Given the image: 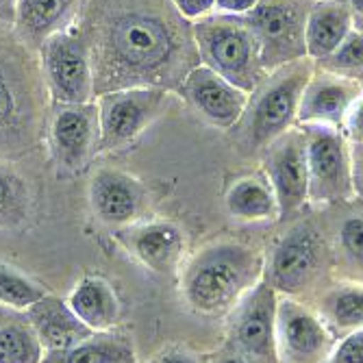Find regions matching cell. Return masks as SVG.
Listing matches in <instances>:
<instances>
[{"label": "cell", "instance_id": "obj_21", "mask_svg": "<svg viewBox=\"0 0 363 363\" xmlns=\"http://www.w3.org/2000/svg\"><path fill=\"white\" fill-rule=\"evenodd\" d=\"M352 30V11L340 0H313L307 16L305 44L307 57L322 61L331 55Z\"/></svg>", "mask_w": 363, "mask_h": 363}, {"label": "cell", "instance_id": "obj_2", "mask_svg": "<svg viewBox=\"0 0 363 363\" xmlns=\"http://www.w3.org/2000/svg\"><path fill=\"white\" fill-rule=\"evenodd\" d=\"M266 257L238 242H216L198 250L183 270L181 296L198 315H224L263 279Z\"/></svg>", "mask_w": 363, "mask_h": 363}, {"label": "cell", "instance_id": "obj_42", "mask_svg": "<svg viewBox=\"0 0 363 363\" xmlns=\"http://www.w3.org/2000/svg\"><path fill=\"white\" fill-rule=\"evenodd\" d=\"M135 363H138V361H135Z\"/></svg>", "mask_w": 363, "mask_h": 363}, {"label": "cell", "instance_id": "obj_16", "mask_svg": "<svg viewBox=\"0 0 363 363\" xmlns=\"http://www.w3.org/2000/svg\"><path fill=\"white\" fill-rule=\"evenodd\" d=\"M118 242L144 268L157 274H172L185 255V233L172 222H146L118 228Z\"/></svg>", "mask_w": 363, "mask_h": 363}, {"label": "cell", "instance_id": "obj_31", "mask_svg": "<svg viewBox=\"0 0 363 363\" xmlns=\"http://www.w3.org/2000/svg\"><path fill=\"white\" fill-rule=\"evenodd\" d=\"M326 363H363V328L346 333L328 354Z\"/></svg>", "mask_w": 363, "mask_h": 363}, {"label": "cell", "instance_id": "obj_41", "mask_svg": "<svg viewBox=\"0 0 363 363\" xmlns=\"http://www.w3.org/2000/svg\"><path fill=\"white\" fill-rule=\"evenodd\" d=\"M354 79L359 81V85H361V89H363V70H361V72H359V74H357Z\"/></svg>", "mask_w": 363, "mask_h": 363}, {"label": "cell", "instance_id": "obj_12", "mask_svg": "<svg viewBox=\"0 0 363 363\" xmlns=\"http://www.w3.org/2000/svg\"><path fill=\"white\" fill-rule=\"evenodd\" d=\"M277 307L279 294L261 279L230 311V346L252 363H279Z\"/></svg>", "mask_w": 363, "mask_h": 363}, {"label": "cell", "instance_id": "obj_25", "mask_svg": "<svg viewBox=\"0 0 363 363\" xmlns=\"http://www.w3.org/2000/svg\"><path fill=\"white\" fill-rule=\"evenodd\" d=\"M318 311L335 333L363 328V283H340L326 289L318 301Z\"/></svg>", "mask_w": 363, "mask_h": 363}, {"label": "cell", "instance_id": "obj_13", "mask_svg": "<svg viewBox=\"0 0 363 363\" xmlns=\"http://www.w3.org/2000/svg\"><path fill=\"white\" fill-rule=\"evenodd\" d=\"M263 174L270 181L279 218H289L309 203L307 146L303 128H289L263 150Z\"/></svg>", "mask_w": 363, "mask_h": 363}, {"label": "cell", "instance_id": "obj_6", "mask_svg": "<svg viewBox=\"0 0 363 363\" xmlns=\"http://www.w3.org/2000/svg\"><path fill=\"white\" fill-rule=\"evenodd\" d=\"M309 203L342 205L354 201L352 187V148L337 126L305 124Z\"/></svg>", "mask_w": 363, "mask_h": 363}, {"label": "cell", "instance_id": "obj_20", "mask_svg": "<svg viewBox=\"0 0 363 363\" xmlns=\"http://www.w3.org/2000/svg\"><path fill=\"white\" fill-rule=\"evenodd\" d=\"M83 0H18L16 30L22 42L42 46L55 33L70 26Z\"/></svg>", "mask_w": 363, "mask_h": 363}, {"label": "cell", "instance_id": "obj_38", "mask_svg": "<svg viewBox=\"0 0 363 363\" xmlns=\"http://www.w3.org/2000/svg\"><path fill=\"white\" fill-rule=\"evenodd\" d=\"M211 363H252L250 359H246L244 354H240L235 348L230 350V352H226V354H222V357H218L216 361H211Z\"/></svg>", "mask_w": 363, "mask_h": 363}, {"label": "cell", "instance_id": "obj_34", "mask_svg": "<svg viewBox=\"0 0 363 363\" xmlns=\"http://www.w3.org/2000/svg\"><path fill=\"white\" fill-rule=\"evenodd\" d=\"M257 5L259 0H216L218 13L224 16H248Z\"/></svg>", "mask_w": 363, "mask_h": 363}, {"label": "cell", "instance_id": "obj_1", "mask_svg": "<svg viewBox=\"0 0 363 363\" xmlns=\"http://www.w3.org/2000/svg\"><path fill=\"white\" fill-rule=\"evenodd\" d=\"M87 40L98 96L128 87L179 89L201 65L191 24L170 0H96Z\"/></svg>", "mask_w": 363, "mask_h": 363}, {"label": "cell", "instance_id": "obj_35", "mask_svg": "<svg viewBox=\"0 0 363 363\" xmlns=\"http://www.w3.org/2000/svg\"><path fill=\"white\" fill-rule=\"evenodd\" d=\"M352 187L354 198L363 203V144L352 146Z\"/></svg>", "mask_w": 363, "mask_h": 363}, {"label": "cell", "instance_id": "obj_3", "mask_svg": "<svg viewBox=\"0 0 363 363\" xmlns=\"http://www.w3.org/2000/svg\"><path fill=\"white\" fill-rule=\"evenodd\" d=\"M315 72L313 59H296L272 70L263 79L252 96L240 122L235 124L238 146L246 155H259L279 135L291 128L298 118L303 91Z\"/></svg>", "mask_w": 363, "mask_h": 363}, {"label": "cell", "instance_id": "obj_32", "mask_svg": "<svg viewBox=\"0 0 363 363\" xmlns=\"http://www.w3.org/2000/svg\"><path fill=\"white\" fill-rule=\"evenodd\" d=\"M174 9L191 22H198L216 11V0H170Z\"/></svg>", "mask_w": 363, "mask_h": 363}, {"label": "cell", "instance_id": "obj_5", "mask_svg": "<svg viewBox=\"0 0 363 363\" xmlns=\"http://www.w3.org/2000/svg\"><path fill=\"white\" fill-rule=\"evenodd\" d=\"M328 250L326 238L311 220H301L291 224L272 246L263 279L279 296H301L328 268Z\"/></svg>", "mask_w": 363, "mask_h": 363}, {"label": "cell", "instance_id": "obj_10", "mask_svg": "<svg viewBox=\"0 0 363 363\" xmlns=\"http://www.w3.org/2000/svg\"><path fill=\"white\" fill-rule=\"evenodd\" d=\"M168 89L128 87L101 94L96 103L101 150H118L138 140L168 107Z\"/></svg>", "mask_w": 363, "mask_h": 363}, {"label": "cell", "instance_id": "obj_15", "mask_svg": "<svg viewBox=\"0 0 363 363\" xmlns=\"http://www.w3.org/2000/svg\"><path fill=\"white\" fill-rule=\"evenodd\" d=\"M179 94L198 116L220 128H233L240 122L250 96L203 63L183 79Z\"/></svg>", "mask_w": 363, "mask_h": 363}, {"label": "cell", "instance_id": "obj_4", "mask_svg": "<svg viewBox=\"0 0 363 363\" xmlns=\"http://www.w3.org/2000/svg\"><path fill=\"white\" fill-rule=\"evenodd\" d=\"M191 33L203 65L246 94L268 77L259 42L244 16H207L191 24Z\"/></svg>", "mask_w": 363, "mask_h": 363}, {"label": "cell", "instance_id": "obj_18", "mask_svg": "<svg viewBox=\"0 0 363 363\" xmlns=\"http://www.w3.org/2000/svg\"><path fill=\"white\" fill-rule=\"evenodd\" d=\"M146 203L144 185L130 174L113 168L98 170L89 181V205L94 216L107 226L133 224Z\"/></svg>", "mask_w": 363, "mask_h": 363}, {"label": "cell", "instance_id": "obj_14", "mask_svg": "<svg viewBox=\"0 0 363 363\" xmlns=\"http://www.w3.org/2000/svg\"><path fill=\"white\" fill-rule=\"evenodd\" d=\"M48 142L55 161L63 170H81L96 150H101L98 109L91 103H55L48 122Z\"/></svg>", "mask_w": 363, "mask_h": 363}, {"label": "cell", "instance_id": "obj_8", "mask_svg": "<svg viewBox=\"0 0 363 363\" xmlns=\"http://www.w3.org/2000/svg\"><path fill=\"white\" fill-rule=\"evenodd\" d=\"M313 0H259V5L244 16L255 33L266 72L281 65L305 59V28Z\"/></svg>", "mask_w": 363, "mask_h": 363}, {"label": "cell", "instance_id": "obj_28", "mask_svg": "<svg viewBox=\"0 0 363 363\" xmlns=\"http://www.w3.org/2000/svg\"><path fill=\"white\" fill-rule=\"evenodd\" d=\"M46 294L48 291L44 289V285L0 261V307L11 311H26L38 301H42Z\"/></svg>", "mask_w": 363, "mask_h": 363}, {"label": "cell", "instance_id": "obj_7", "mask_svg": "<svg viewBox=\"0 0 363 363\" xmlns=\"http://www.w3.org/2000/svg\"><path fill=\"white\" fill-rule=\"evenodd\" d=\"M40 126V91L33 70L0 48V152H22Z\"/></svg>", "mask_w": 363, "mask_h": 363}, {"label": "cell", "instance_id": "obj_40", "mask_svg": "<svg viewBox=\"0 0 363 363\" xmlns=\"http://www.w3.org/2000/svg\"><path fill=\"white\" fill-rule=\"evenodd\" d=\"M348 3H350V11L363 18V0H348Z\"/></svg>", "mask_w": 363, "mask_h": 363}, {"label": "cell", "instance_id": "obj_23", "mask_svg": "<svg viewBox=\"0 0 363 363\" xmlns=\"http://www.w3.org/2000/svg\"><path fill=\"white\" fill-rule=\"evenodd\" d=\"M42 363H135V348L126 335L103 331L65 350L44 352Z\"/></svg>", "mask_w": 363, "mask_h": 363}, {"label": "cell", "instance_id": "obj_11", "mask_svg": "<svg viewBox=\"0 0 363 363\" xmlns=\"http://www.w3.org/2000/svg\"><path fill=\"white\" fill-rule=\"evenodd\" d=\"M337 333L318 309L294 296H279L277 350L279 363H326L337 344Z\"/></svg>", "mask_w": 363, "mask_h": 363}, {"label": "cell", "instance_id": "obj_36", "mask_svg": "<svg viewBox=\"0 0 363 363\" xmlns=\"http://www.w3.org/2000/svg\"><path fill=\"white\" fill-rule=\"evenodd\" d=\"M157 363H209V361L189 352V350H168L159 357Z\"/></svg>", "mask_w": 363, "mask_h": 363}, {"label": "cell", "instance_id": "obj_27", "mask_svg": "<svg viewBox=\"0 0 363 363\" xmlns=\"http://www.w3.org/2000/svg\"><path fill=\"white\" fill-rule=\"evenodd\" d=\"M344 211L335 222V244L344 263L352 270L363 272V203H342Z\"/></svg>", "mask_w": 363, "mask_h": 363}, {"label": "cell", "instance_id": "obj_37", "mask_svg": "<svg viewBox=\"0 0 363 363\" xmlns=\"http://www.w3.org/2000/svg\"><path fill=\"white\" fill-rule=\"evenodd\" d=\"M18 13V0H0V22L13 24Z\"/></svg>", "mask_w": 363, "mask_h": 363}, {"label": "cell", "instance_id": "obj_19", "mask_svg": "<svg viewBox=\"0 0 363 363\" xmlns=\"http://www.w3.org/2000/svg\"><path fill=\"white\" fill-rule=\"evenodd\" d=\"M24 318L33 331H35L44 352L65 350L94 333L89 326H85L77 318L68 301H61L50 294H46L42 301L28 307L24 311Z\"/></svg>", "mask_w": 363, "mask_h": 363}, {"label": "cell", "instance_id": "obj_9", "mask_svg": "<svg viewBox=\"0 0 363 363\" xmlns=\"http://www.w3.org/2000/svg\"><path fill=\"white\" fill-rule=\"evenodd\" d=\"M42 74L55 103L83 105L91 103L94 70L91 48L85 33L61 30L40 46Z\"/></svg>", "mask_w": 363, "mask_h": 363}, {"label": "cell", "instance_id": "obj_24", "mask_svg": "<svg viewBox=\"0 0 363 363\" xmlns=\"http://www.w3.org/2000/svg\"><path fill=\"white\" fill-rule=\"evenodd\" d=\"M226 209L233 218L244 222L279 218V201L266 174H250L230 185L226 191Z\"/></svg>", "mask_w": 363, "mask_h": 363}, {"label": "cell", "instance_id": "obj_26", "mask_svg": "<svg viewBox=\"0 0 363 363\" xmlns=\"http://www.w3.org/2000/svg\"><path fill=\"white\" fill-rule=\"evenodd\" d=\"M42 357L44 348L26 318L0 326V363H42Z\"/></svg>", "mask_w": 363, "mask_h": 363}, {"label": "cell", "instance_id": "obj_29", "mask_svg": "<svg viewBox=\"0 0 363 363\" xmlns=\"http://www.w3.org/2000/svg\"><path fill=\"white\" fill-rule=\"evenodd\" d=\"M28 216V189L11 168L0 166V228L20 226Z\"/></svg>", "mask_w": 363, "mask_h": 363}, {"label": "cell", "instance_id": "obj_22", "mask_svg": "<svg viewBox=\"0 0 363 363\" xmlns=\"http://www.w3.org/2000/svg\"><path fill=\"white\" fill-rule=\"evenodd\" d=\"M68 305L94 333L111 331V326L120 318V301L103 277H83L74 285Z\"/></svg>", "mask_w": 363, "mask_h": 363}, {"label": "cell", "instance_id": "obj_39", "mask_svg": "<svg viewBox=\"0 0 363 363\" xmlns=\"http://www.w3.org/2000/svg\"><path fill=\"white\" fill-rule=\"evenodd\" d=\"M16 315H13V311L11 309H5V307H0V326L3 324H7V322H11Z\"/></svg>", "mask_w": 363, "mask_h": 363}, {"label": "cell", "instance_id": "obj_30", "mask_svg": "<svg viewBox=\"0 0 363 363\" xmlns=\"http://www.w3.org/2000/svg\"><path fill=\"white\" fill-rule=\"evenodd\" d=\"M322 70L337 72L346 77H357L363 70V30H350L346 40L328 55L326 59L318 61Z\"/></svg>", "mask_w": 363, "mask_h": 363}, {"label": "cell", "instance_id": "obj_33", "mask_svg": "<svg viewBox=\"0 0 363 363\" xmlns=\"http://www.w3.org/2000/svg\"><path fill=\"white\" fill-rule=\"evenodd\" d=\"M342 130L346 133L348 140H352L354 144H363V94L359 101L350 107Z\"/></svg>", "mask_w": 363, "mask_h": 363}, {"label": "cell", "instance_id": "obj_17", "mask_svg": "<svg viewBox=\"0 0 363 363\" xmlns=\"http://www.w3.org/2000/svg\"><path fill=\"white\" fill-rule=\"evenodd\" d=\"M361 94L363 89L354 77L315 70L303 91L296 120L301 124H324L342 128L350 107L359 101Z\"/></svg>", "mask_w": 363, "mask_h": 363}]
</instances>
